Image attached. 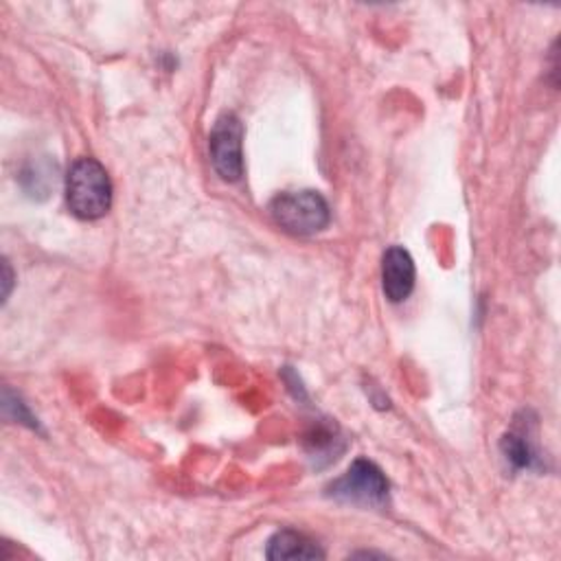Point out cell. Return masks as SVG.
Segmentation results:
<instances>
[{
    "instance_id": "obj_9",
    "label": "cell",
    "mask_w": 561,
    "mask_h": 561,
    "mask_svg": "<svg viewBox=\"0 0 561 561\" xmlns=\"http://www.w3.org/2000/svg\"><path fill=\"white\" fill-rule=\"evenodd\" d=\"M3 410H5V417H8L10 421H16V423L27 425L29 430L42 432L38 417L27 408V404H25L18 395L12 393V388H5V391H3Z\"/></svg>"
},
{
    "instance_id": "obj_5",
    "label": "cell",
    "mask_w": 561,
    "mask_h": 561,
    "mask_svg": "<svg viewBox=\"0 0 561 561\" xmlns=\"http://www.w3.org/2000/svg\"><path fill=\"white\" fill-rule=\"evenodd\" d=\"M382 290L391 303H404L415 290V262L401 246H393L382 259Z\"/></svg>"
},
{
    "instance_id": "obj_6",
    "label": "cell",
    "mask_w": 561,
    "mask_h": 561,
    "mask_svg": "<svg viewBox=\"0 0 561 561\" xmlns=\"http://www.w3.org/2000/svg\"><path fill=\"white\" fill-rule=\"evenodd\" d=\"M303 445H305V452L309 455V459L316 466L331 463L333 459H339V455L345 450L339 425L329 423V421H316L307 430Z\"/></svg>"
},
{
    "instance_id": "obj_1",
    "label": "cell",
    "mask_w": 561,
    "mask_h": 561,
    "mask_svg": "<svg viewBox=\"0 0 561 561\" xmlns=\"http://www.w3.org/2000/svg\"><path fill=\"white\" fill-rule=\"evenodd\" d=\"M66 204L79 219H101L112 206V182L94 158H79L66 174Z\"/></svg>"
},
{
    "instance_id": "obj_3",
    "label": "cell",
    "mask_w": 561,
    "mask_h": 561,
    "mask_svg": "<svg viewBox=\"0 0 561 561\" xmlns=\"http://www.w3.org/2000/svg\"><path fill=\"white\" fill-rule=\"evenodd\" d=\"M388 481L384 472L367 459H358L352 463L347 474H343L339 481H333L329 485V496L341 500V502H352V505H362V507H384L388 505Z\"/></svg>"
},
{
    "instance_id": "obj_7",
    "label": "cell",
    "mask_w": 561,
    "mask_h": 561,
    "mask_svg": "<svg viewBox=\"0 0 561 561\" xmlns=\"http://www.w3.org/2000/svg\"><path fill=\"white\" fill-rule=\"evenodd\" d=\"M266 557L272 561H288V559H322L324 552L320 550V546L309 539L307 535L292 531V528H283L277 531L266 548Z\"/></svg>"
},
{
    "instance_id": "obj_4",
    "label": "cell",
    "mask_w": 561,
    "mask_h": 561,
    "mask_svg": "<svg viewBox=\"0 0 561 561\" xmlns=\"http://www.w3.org/2000/svg\"><path fill=\"white\" fill-rule=\"evenodd\" d=\"M244 126L233 112H224V115L215 122L211 137H208V150H211V163L217 171V176L227 182H238L244 176Z\"/></svg>"
},
{
    "instance_id": "obj_10",
    "label": "cell",
    "mask_w": 561,
    "mask_h": 561,
    "mask_svg": "<svg viewBox=\"0 0 561 561\" xmlns=\"http://www.w3.org/2000/svg\"><path fill=\"white\" fill-rule=\"evenodd\" d=\"M12 288H14V272H12L10 262L5 259L3 262V303H8V298L12 294Z\"/></svg>"
},
{
    "instance_id": "obj_2",
    "label": "cell",
    "mask_w": 561,
    "mask_h": 561,
    "mask_svg": "<svg viewBox=\"0 0 561 561\" xmlns=\"http://www.w3.org/2000/svg\"><path fill=\"white\" fill-rule=\"evenodd\" d=\"M270 215L285 233L309 238L324 231L331 221L327 200L318 191H290L270 202Z\"/></svg>"
},
{
    "instance_id": "obj_8",
    "label": "cell",
    "mask_w": 561,
    "mask_h": 561,
    "mask_svg": "<svg viewBox=\"0 0 561 561\" xmlns=\"http://www.w3.org/2000/svg\"><path fill=\"white\" fill-rule=\"evenodd\" d=\"M500 450L505 461L515 470H526V472H537L544 468V461L537 452V447L528 434V430L524 432V428H515L511 432H507L500 441Z\"/></svg>"
}]
</instances>
